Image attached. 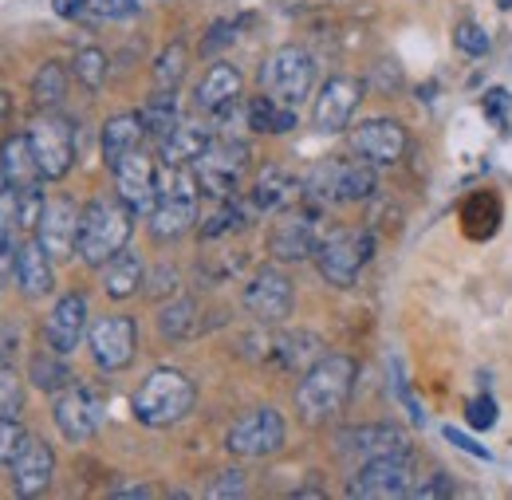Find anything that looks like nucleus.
I'll list each match as a JSON object with an SVG mask.
<instances>
[{"mask_svg":"<svg viewBox=\"0 0 512 500\" xmlns=\"http://www.w3.org/2000/svg\"><path fill=\"white\" fill-rule=\"evenodd\" d=\"M351 390H355V363L347 355H323L300 378L296 406L308 422H327L347 406Z\"/></svg>","mask_w":512,"mask_h":500,"instance_id":"nucleus-1","label":"nucleus"},{"mask_svg":"<svg viewBox=\"0 0 512 500\" xmlns=\"http://www.w3.org/2000/svg\"><path fill=\"white\" fill-rule=\"evenodd\" d=\"M130 213L127 205L115 197H95L83 217H79V245H75V256L91 268H103L115 252L127 249L130 241Z\"/></svg>","mask_w":512,"mask_h":500,"instance_id":"nucleus-2","label":"nucleus"},{"mask_svg":"<svg viewBox=\"0 0 512 500\" xmlns=\"http://www.w3.org/2000/svg\"><path fill=\"white\" fill-rule=\"evenodd\" d=\"M193 398H197V390H193L190 378L182 371H174V367H162V371L146 375V382L134 390L130 406H134V418L142 426L162 430V426H174V422H182L190 414Z\"/></svg>","mask_w":512,"mask_h":500,"instance_id":"nucleus-3","label":"nucleus"},{"mask_svg":"<svg viewBox=\"0 0 512 500\" xmlns=\"http://www.w3.org/2000/svg\"><path fill=\"white\" fill-rule=\"evenodd\" d=\"M375 166L363 162H347V158H327L316 162L304 178V197L316 205H343V201H367L375 193Z\"/></svg>","mask_w":512,"mask_h":500,"instance_id":"nucleus-4","label":"nucleus"},{"mask_svg":"<svg viewBox=\"0 0 512 500\" xmlns=\"http://www.w3.org/2000/svg\"><path fill=\"white\" fill-rule=\"evenodd\" d=\"M197 197L201 186L190 166H166L158 205L150 213V233L158 241H178L182 233H190V225L197 221Z\"/></svg>","mask_w":512,"mask_h":500,"instance_id":"nucleus-5","label":"nucleus"},{"mask_svg":"<svg viewBox=\"0 0 512 500\" xmlns=\"http://www.w3.org/2000/svg\"><path fill=\"white\" fill-rule=\"evenodd\" d=\"M316 83V60L304 48H276L260 67V91L284 107H300Z\"/></svg>","mask_w":512,"mask_h":500,"instance_id":"nucleus-6","label":"nucleus"},{"mask_svg":"<svg viewBox=\"0 0 512 500\" xmlns=\"http://www.w3.org/2000/svg\"><path fill=\"white\" fill-rule=\"evenodd\" d=\"M323 205H292L284 209V217L276 221L268 252L284 264H300V260H316V249L323 245Z\"/></svg>","mask_w":512,"mask_h":500,"instance_id":"nucleus-7","label":"nucleus"},{"mask_svg":"<svg viewBox=\"0 0 512 500\" xmlns=\"http://www.w3.org/2000/svg\"><path fill=\"white\" fill-rule=\"evenodd\" d=\"M371 252H375L371 233L339 229V233L323 237V245L316 249V268H320V276L331 288H351L359 280V272L371 264Z\"/></svg>","mask_w":512,"mask_h":500,"instance_id":"nucleus-8","label":"nucleus"},{"mask_svg":"<svg viewBox=\"0 0 512 500\" xmlns=\"http://www.w3.org/2000/svg\"><path fill=\"white\" fill-rule=\"evenodd\" d=\"M249 170V146L237 142V138H213L209 150L193 162V174H197V186L205 197L221 201V197H237V186Z\"/></svg>","mask_w":512,"mask_h":500,"instance_id":"nucleus-9","label":"nucleus"},{"mask_svg":"<svg viewBox=\"0 0 512 500\" xmlns=\"http://www.w3.org/2000/svg\"><path fill=\"white\" fill-rule=\"evenodd\" d=\"M410 493H414L410 453L363 461V469L347 485V497H359V500H398V497H410Z\"/></svg>","mask_w":512,"mask_h":500,"instance_id":"nucleus-10","label":"nucleus"},{"mask_svg":"<svg viewBox=\"0 0 512 500\" xmlns=\"http://www.w3.org/2000/svg\"><path fill=\"white\" fill-rule=\"evenodd\" d=\"M28 138H32L40 174H44L48 182H60V178L71 174V166H75V130H71V123H67L64 115L44 111L40 119H32Z\"/></svg>","mask_w":512,"mask_h":500,"instance_id":"nucleus-11","label":"nucleus"},{"mask_svg":"<svg viewBox=\"0 0 512 500\" xmlns=\"http://www.w3.org/2000/svg\"><path fill=\"white\" fill-rule=\"evenodd\" d=\"M284 438H288L284 418L272 406H264V410H253V414H245L229 426L225 449L233 457H272V453L284 449Z\"/></svg>","mask_w":512,"mask_h":500,"instance_id":"nucleus-12","label":"nucleus"},{"mask_svg":"<svg viewBox=\"0 0 512 500\" xmlns=\"http://www.w3.org/2000/svg\"><path fill=\"white\" fill-rule=\"evenodd\" d=\"M115 189H119V201L127 205L134 217H150L154 205H158V193H162L158 162L150 154L134 150L130 158L119 162V170H115Z\"/></svg>","mask_w":512,"mask_h":500,"instance_id":"nucleus-13","label":"nucleus"},{"mask_svg":"<svg viewBox=\"0 0 512 500\" xmlns=\"http://www.w3.org/2000/svg\"><path fill=\"white\" fill-rule=\"evenodd\" d=\"M87 343H91V359L99 363V371H123L134 363L138 327L130 315H103L91 323Z\"/></svg>","mask_w":512,"mask_h":500,"instance_id":"nucleus-14","label":"nucleus"},{"mask_svg":"<svg viewBox=\"0 0 512 500\" xmlns=\"http://www.w3.org/2000/svg\"><path fill=\"white\" fill-rule=\"evenodd\" d=\"M99 422H103V394L95 386L71 382V386L60 390V398H56V426H60V434L67 441L95 438Z\"/></svg>","mask_w":512,"mask_h":500,"instance_id":"nucleus-15","label":"nucleus"},{"mask_svg":"<svg viewBox=\"0 0 512 500\" xmlns=\"http://www.w3.org/2000/svg\"><path fill=\"white\" fill-rule=\"evenodd\" d=\"M292 304H296V292L280 268H260L245 284V312L260 323H284L292 315Z\"/></svg>","mask_w":512,"mask_h":500,"instance_id":"nucleus-16","label":"nucleus"},{"mask_svg":"<svg viewBox=\"0 0 512 500\" xmlns=\"http://www.w3.org/2000/svg\"><path fill=\"white\" fill-rule=\"evenodd\" d=\"M359 99H363V83L351 79V75H335L320 87V99H316V130L323 134H339L347 130L355 111H359Z\"/></svg>","mask_w":512,"mask_h":500,"instance_id":"nucleus-17","label":"nucleus"},{"mask_svg":"<svg viewBox=\"0 0 512 500\" xmlns=\"http://www.w3.org/2000/svg\"><path fill=\"white\" fill-rule=\"evenodd\" d=\"M79 217L83 209L67 197H52L44 205V217L36 225V241L52 252V260H67L75 256V245H79Z\"/></svg>","mask_w":512,"mask_h":500,"instance_id":"nucleus-18","label":"nucleus"},{"mask_svg":"<svg viewBox=\"0 0 512 500\" xmlns=\"http://www.w3.org/2000/svg\"><path fill=\"white\" fill-rule=\"evenodd\" d=\"M351 146L371 166H394L406 154V126L394 119H367L351 130Z\"/></svg>","mask_w":512,"mask_h":500,"instance_id":"nucleus-19","label":"nucleus"},{"mask_svg":"<svg viewBox=\"0 0 512 500\" xmlns=\"http://www.w3.org/2000/svg\"><path fill=\"white\" fill-rule=\"evenodd\" d=\"M339 449H343L347 457L375 461V457L410 453V438H406L398 426H355V430H343V434H339Z\"/></svg>","mask_w":512,"mask_h":500,"instance_id":"nucleus-20","label":"nucleus"},{"mask_svg":"<svg viewBox=\"0 0 512 500\" xmlns=\"http://www.w3.org/2000/svg\"><path fill=\"white\" fill-rule=\"evenodd\" d=\"M52 473H56V453L40 438L24 441V449H20L16 461H12L16 493H20V497H40V493L52 485Z\"/></svg>","mask_w":512,"mask_h":500,"instance_id":"nucleus-21","label":"nucleus"},{"mask_svg":"<svg viewBox=\"0 0 512 500\" xmlns=\"http://www.w3.org/2000/svg\"><path fill=\"white\" fill-rule=\"evenodd\" d=\"M83 335H87V300L79 292H67L64 300L52 308L48 323H44V339L60 355H71L83 343Z\"/></svg>","mask_w":512,"mask_h":500,"instance_id":"nucleus-22","label":"nucleus"},{"mask_svg":"<svg viewBox=\"0 0 512 500\" xmlns=\"http://www.w3.org/2000/svg\"><path fill=\"white\" fill-rule=\"evenodd\" d=\"M213 138H217L213 123H205V119H182V123L162 138V162L166 166H193L209 150Z\"/></svg>","mask_w":512,"mask_h":500,"instance_id":"nucleus-23","label":"nucleus"},{"mask_svg":"<svg viewBox=\"0 0 512 500\" xmlns=\"http://www.w3.org/2000/svg\"><path fill=\"white\" fill-rule=\"evenodd\" d=\"M300 193H304V182L296 174H288L284 166H268L256 178L253 193H249V205H253L256 213H284V209H292L300 201Z\"/></svg>","mask_w":512,"mask_h":500,"instance_id":"nucleus-24","label":"nucleus"},{"mask_svg":"<svg viewBox=\"0 0 512 500\" xmlns=\"http://www.w3.org/2000/svg\"><path fill=\"white\" fill-rule=\"evenodd\" d=\"M0 178L16 189H28V186H40V182H44L28 134H12V138H4V146H0Z\"/></svg>","mask_w":512,"mask_h":500,"instance_id":"nucleus-25","label":"nucleus"},{"mask_svg":"<svg viewBox=\"0 0 512 500\" xmlns=\"http://www.w3.org/2000/svg\"><path fill=\"white\" fill-rule=\"evenodd\" d=\"M16 284L32 300H40V296L52 292V284H56V276H52V252L44 249L40 241H24L16 249Z\"/></svg>","mask_w":512,"mask_h":500,"instance_id":"nucleus-26","label":"nucleus"},{"mask_svg":"<svg viewBox=\"0 0 512 500\" xmlns=\"http://www.w3.org/2000/svg\"><path fill=\"white\" fill-rule=\"evenodd\" d=\"M193 99H197V111H205V115H213L217 107L241 99V71H237L233 63H213V67L201 75Z\"/></svg>","mask_w":512,"mask_h":500,"instance_id":"nucleus-27","label":"nucleus"},{"mask_svg":"<svg viewBox=\"0 0 512 500\" xmlns=\"http://www.w3.org/2000/svg\"><path fill=\"white\" fill-rule=\"evenodd\" d=\"M142 138H146V126L142 115H115L103 126V162L111 170H119V162L130 158L134 150H142Z\"/></svg>","mask_w":512,"mask_h":500,"instance_id":"nucleus-28","label":"nucleus"},{"mask_svg":"<svg viewBox=\"0 0 512 500\" xmlns=\"http://www.w3.org/2000/svg\"><path fill=\"white\" fill-rule=\"evenodd\" d=\"M320 339L316 335H308V331H296V335H280V339H272L268 343V359H276V367H284V371H308L320 355Z\"/></svg>","mask_w":512,"mask_h":500,"instance_id":"nucleus-29","label":"nucleus"},{"mask_svg":"<svg viewBox=\"0 0 512 500\" xmlns=\"http://www.w3.org/2000/svg\"><path fill=\"white\" fill-rule=\"evenodd\" d=\"M142 288V260L134 252H115L107 264H103V292L111 300H130L134 292Z\"/></svg>","mask_w":512,"mask_h":500,"instance_id":"nucleus-30","label":"nucleus"},{"mask_svg":"<svg viewBox=\"0 0 512 500\" xmlns=\"http://www.w3.org/2000/svg\"><path fill=\"white\" fill-rule=\"evenodd\" d=\"M497 221H501V205H497V197L493 193H469L465 201H461V225H465V233L469 237H489V233H497Z\"/></svg>","mask_w":512,"mask_h":500,"instance_id":"nucleus-31","label":"nucleus"},{"mask_svg":"<svg viewBox=\"0 0 512 500\" xmlns=\"http://www.w3.org/2000/svg\"><path fill=\"white\" fill-rule=\"evenodd\" d=\"M296 126V107H284L260 91V99H249V130L256 134H288Z\"/></svg>","mask_w":512,"mask_h":500,"instance_id":"nucleus-32","label":"nucleus"},{"mask_svg":"<svg viewBox=\"0 0 512 500\" xmlns=\"http://www.w3.org/2000/svg\"><path fill=\"white\" fill-rule=\"evenodd\" d=\"M253 213H256L253 205H241L237 197H221L217 209H213V213L205 217V225H201V241H217V237H225V233L245 229Z\"/></svg>","mask_w":512,"mask_h":500,"instance_id":"nucleus-33","label":"nucleus"},{"mask_svg":"<svg viewBox=\"0 0 512 500\" xmlns=\"http://www.w3.org/2000/svg\"><path fill=\"white\" fill-rule=\"evenodd\" d=\"M138 115H142L146 134H150V138H158V142H162V138H166L174 126L182 123V107H178L174 91H158V95H154V99H150V103H146Z\"/></svg>","mask_w":512,"mask_h":500,"instance_id":"nucleus-34","label":"nucleus"},{"mask_svg":"<svg viewBox=\"0 0 512 500\" xmlns=\"http://www.w3.org/2000/svg\"><path fill=\"white\" fill-rule=\"evenodd\" d=\"M158 331L174 343V339H193L201 331V319H197V304L193 300H174L166 304L158 315Z\"/></svg>","mask_w":512,"mask_h":500,"instance_id":"nucleus-35","label":"nucleus"},{"mask_svg":"<svg viewBox=\"0 0 512 500\" xmlns=\"http://www.w3.org/2000/svg\"><path fill=\"white\" fill-rule=\"evenodd\" d=\"M32 382L40 386V390H64L71 386V371H67V355H60L56 347H48V351H40L36 359H32Z\"/></svg>","mask_w":512,"mask_h":500,"instance_id":"nucleus-36","label":"nucleus"},{"mask_svg":"<svg viewBox=\"0 0 512 500\" xmlns=\"http://www.w3.org/2000/svg\"><path fill=\"white\" fill-rule=\"evenodd\" d=\"M64 95H67V71L60 63H44V67L36 71V79H32V99H36V107H40V111H52V107H60Z\"/></svg>","mask_w":512,"mask_h":500,"instance_id":"nucleus-37","label":"nucleus"},{"mask_svg":"<svg viewBox=\"0 0 512 500\" xmlns=\"http://www.w3.org/2000/svg\"><path fill=\"white\" fill-rule=\"evenodd\" d=\"M186 48L182 44H170L158 60H154V87L158 91H178V83L186 79Z\"/></svg>","mask_w":512,"mask_h":500,"instance_id":"nucleus-38","label":"nucleus"},{"mask_svg":"<svg viewBox=\"0 0 512 500\" xmlns=\"http://www.w3.org/2000/svg\"><path fill=\"white\" fill-rule=\"evenodd\" d=\"M107 52H99V48H83V52H75V60H71V71H75V79L87 87V91H99L103 83H107Z\"/></svg>","mask_w":512,"mask_h":500,"instance_id":"nucleus-39","label":"nucleus"},{"mask_svg":"<svg viewBox=\"0 0 512 500\" xmlns=\"http://www.w3.org/2000/svg\"><path fill=\"white\" fill-rule=\"evenodd\" d=\"M453 44H457L465 56H489V48H493V40L485 36V28H481L477 20H461L457 32H453Z\"/></svg>","mask_w":512,"mask_h":500,"instance_id":"nucleus-40","label":"nucleus"},{"mask_svg":"<svg viewBox=\"0 0 512 500\" xmlns=\"http://www.w3.org/2000/svg\"><path fill=\"white\" fill-rule=\"evenodd\" d=\"M20 406H24V382L16 378L12 363H0V414L16 418Z\"/></svg>","mask_w":512,"mask_h":500,"instance_id":"nucleus-41","label":"nucleus"},{"mask_svg":"<svg viewBox=\"0 0 512 500\" xmlns=\"http://www.w3.org/2000/svg\"><path fill=\"white\" fill-rule=\"evenodd\" d=\"M24 426L16 422V418H8V414H0V465H12L16 461V453L24 449Z\"/></svg>","mask_w":512,"mask_h":500,"instance_id":"nucleus-42","label":"nucleus"},{"mask_svg":"<svg viewBox=\"0 0 512 500\" xmlns=\"http://www.w3.org/2000/svg\"><path fill=\"white\" fill-rule=\"evenodd\" d=\"M465 418H469V426H477V430H493V426H497V402H493L489 394H477V398H469Z\"/></svg>","mask_w":512,"mask_h":500,"instance_id":"nucleus-43","label":"nucleus"},{"mask_svg":"<svg viewBox=\"0 0 512 500\" xmlns=\"http://www.w3.org/2000/svg\"><path fill=\"white\" fill-rule=\"evenodd\" d=\"M91 16H107V20H127L138 16V0H83Z\"/></svg>","mask_w":512,"mask_h":500,"instance_id":"nucleus-44","label":"nucleus"},{"mask_svg":"<svg viewBox=\"0 0 512 500\" xmlns=\"http://www.w3.org/2000/svg\"><path fill=\"white\" fill-rule=\"evenodd\" d=\"M209 497H245V473H241V469L221 473V477L209 485Z\"/></svg>","mask_w":512,"mask_h":500,"instance_id":"nucleus-45","label":"nucleus"},{"mask_svg":"<svg viewBox=\"0 0 512 500\" xmlns=\"http://www.w3.org/2000/svg\"><path fill=\"white\" fill-rule=\"evenodd\" d=\"M485 115L497 119L501 126H509V91L505 87H497V91L485 95Z\"/></svg>","mask_w":512,"mask_h":500,"instance_id":"nucleus-46","label":"nucleus"},{"mask_svg":"<svg viewBox=\"0 0 512 500\" xmlns=\"http://www.w3.org/2000/svg\"><path fill=\"white\" fill-rule=\"evenodd\" d=\"M16 249L20 245H12V237L0 233V288H8V280L16 276Z\"/></svg>","mask_w":512,"mask_h":500,"instance_id":"nucleus-47","label":"nucleus"},{"mask_svg":"<svg viewBox=\"0 0 512 500\" xmlns=\"http://www.w3.org/2000/svg\"><path fill=\"white\" fill-rule=\"evenodd\" d=\"M233 24H213L209 28V36H205V44H201V52L209 56V52H217V48H225V44H233Z\"/></svg>","mask_w":512,"mask_h":500,"instance_id":"nucleus-48","label":"nucleus"},{"mask_svg":"<svg viewBox=\"0 0 512 500\" xmlns=\"http://www.w3.org/2000/svg\"><path fill=\"white\" fill-rule=\"evenodd\" d=\"M446 441H453L457 449H465V453H473V457H481V461H489V457H493L485 445H477L473 438H465V434H461V430H453V426H446Z\"/></svg>","mask_w":512,"mask_h":500,"instance_id":"nucleus-49","label":"nucleus"},{"mask_svg":"<svg viewBox=\"0 0 512 500\" xmlns=\"http://www.w3.org/2000/svg\"><path fill=\"white\" fill-rule=\"evenodd\" d=\"M410 497H422V500H434V497H453V485H449L446 477H442V473H438V477H434V481H430V485H422V489H414V493H410Z\"/></svg>","mask_w":512,"mask_h":500,"instance_id":"nucleus-50","label":"nucleus"},{"mask_svg":"<svg viewBox=\"0 0 512 500\" xmlns=\"http://www.w3.org/2000/svg\"><path fill=\"white\" fill-rule=\"evenodd\" d=\"M56 12L67 20H79V16H87V4L83 0H56Z\"/></svg>","mask_w":512,"mask_h":500,"instance_id":"nucleus-51","label":"nucleus"},{"mask_svg":"<svg viewBox=\"0 0 512 500\" xmlns=\"http://www.w3.org/2000/svg\"><path fill=\"white\" fill-rule=\"evenodd\" d=\"M115 497H150L146 485H127V489H115Z\"/></svg>","mask_w":512,"mask_h":500,"instance_id":"nucleus-52","label":"nucleus"},{"mask_svg":"<svg viewBox=\"0 0 512 500\" xmlns=\"http://www.w3.org/2000/svg\"><path fill=\"white\" fill-rule=\"evenodd\" d=\"M8 111H12V99H8V95H4V91H0V123H4V119H8Z\"/></svg>","mask_w":512,"mask_h":500,"instance_id":"nucleus-53","label":"nucleus"},{"mask_svg":"<svg viewBox=\"0 0 512 500\" xmlns=\"http://www.w3.org/2000/svg\"><path fill=\"white\" fill-rule=\"evenodd\" d=\"M501 8H512V0H501Z\"/></svg>","mask_w":512,"mask_h":500,"instance_id":"nucleus-54","label":"nucleus"}]
</instances>
